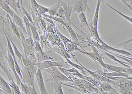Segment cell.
Here are the masks:
<instances>
[{"label":"cell","mask_w":132,"mask_h":94,"mask_svg":"<svg viewBox=\"0 0 132 94\" xmlns=\"http://www.w3.org/2000/svg\"><path fill=\"white\" fill-rule=\"evenodd\" d=\"M38 68L37 65L28 67L23 65L21 69L23 83L30 86H35L34 77Z\"/></svg>","instance_id":"obj_1"},{"label":"cell","mask_w":132,"mask_h":94,"mask_svg":"<svg viewBox=\"0 0 132 94\" xmlns=\"http://www.w3.org/2000/svg\"><path fill=\"white\" fill-rule=\"evenodd\" d=\"M45 71L49 74L50 78L47 80L46 82L50 81H58L62 82H69L73 83L75 81L72 79H70L63 73H62L58 67H51L45 69Z\"/></svg>","instance_id":"obj_2"},{"label":"cell","mask_w":132,"mask_h":94,"mask_svg":"<svg viewBox=\"0 0 132 94\" xmlns=\"http://www.w3.org/2000/svg\"><path fill=\"white\" fill-rule=\"evenodd\" d=\"M57 1L60 4V5L63 8V9L64 10L65 17L66 18V20L68 22L70 23L72 26H74L75 27L78 29V30H79L81 33H82L83 34H84L83 32L81 30H80L79 29H78L76 26L74 25V24L71 21V14H72V12H73V10L74 5L75 4L76 0H73L71 2H63L62 0H57Z\"/></svg>","instance_id":"obj_3"},{"label":"cell","mask_w":132,"mask_h":94,"mask_svg":"<svg viewBox=\"0 0 132 94\" xmlns=\"http://www.w3.org/2000/svg\"><path fill=\"white\" fill-rule=\"evenodd\" d=\"M92 9L89 7L88 4V0H76L74 5L73 12H76L78 13L81 12H86L90 13Z\"/></svg>","instance_id":"obj_4"},{"label":"cell","mask_w":132,"mask_h":94,"mask_svg":"<svg viewBox=\"0 0 132 94\" xmlns=\"http://www.w3.org/2000/svg\"><path fill=\"white\" fill-rule=\"evenodd\" d=\"M91 47L92 48V50H93V51L92 52L86 51L85 50H80L79 51L81 53H82L83 54L86 55L87 56L89 57L94 61H96L98 63H99V64H100L101 65V64L104 63V61H103L102 57L101 55L100 54V53L96 49V47H95L94 46L91 45Z\"/></svg>","instance_id":"obj_5"},{"label":"cell","mask_w":132,"mask_h":94,"mask_svg":"<svg viewBox=\"0 0 132 94\" xmlns=\"http://www.w3.org/2000/svg\"><path fill=\"white\" fill-rule=\"evenodd\" d=\"M35 76H36L37 83H38L41 94H48V92L47 91L46 88H45L44 81L42 70L38 67L37 71L36 72Z\"/></svg>","instance_id":"obj_6"},{"label":"cell","mask_w":132,"mask_h":94,"mask_svg":"<svg viewBox=\"0 0 132 94\" xmlns=\"http://www.w3.org/2000/svg\"><path fill=\"white\" fill-rule=\"evenodd\" d=\"M96 40L100 44L102 48L104 49V50H111L113 51L116 52H117L118 53H121V54L124 55H127V56H132V54L129 53V52L127 51L126 50L117 49L114 48V47H111V46H108V45H107L102 40H101V38L100 37L96 38Z\"/></svg>","instance_id":"obj_7"},{"label":"cell","mask_w":132,"mask_h":94,"mask_svg":"<svg viewBox=\"0 0 132 94\" xmlns=\"http://www.w3.org/2000/svg\"><path fill=\"white\" fill-rule=\"evenodd\" d=\"M6 58L7 59V61H8L9 66L11 68V70L13 73L15 77L16 81V83H17L18 85H20V82H21V80L20 79V77L17 73L16 70L15 69V63L13 58L12 57V55L8 51V56L6 57Z\"/></svg>","instance_id":"obj_8"},{"label":"cell","mask_w":132,"mask_h":94,"mask_svg":"<svg viewBox=\"0 0 132 94\" xmlns=\"http://www.w3.org/2000/svg\"><path fill=\"white\" fill-rule=\"evenodd\" d=\"M37 66L42 70H45L46 69L53 67H63L61 63L53 60H46L42 62H38Z\"/></svg>","instance_id":"obj_9"},{"label":"cell","mask_w":132,"mask_h":94,"mask_svg":"<svg viewBox=\"0 0 132 94\" xmlns=\"http://www.w3.org/2000/svg\"><path fill=\"white\" fill-rule=\"evenodd\" d=\"M6 58V57H5H5L2 54H2H1L0 66H1V68H2V70L5 72V73H6V75L9 78V81H10L13 79L12 77V76L10 73V69H11V68L7 61H7H5Z\"/></svg>","instance_id":"obj_10"},{"label":"cell","mask_w":132,"mask_h":94,"mask_svg":"<svg viewBox=\"0 0 132 94\" xmlns=\"http://www.w3.org/2000/svg\"><path fill=\"white\" fill-rule=\"evenodd\" d=\"M0 86L1 91L3 92L4 94H14L9 83L7 82L2 76H0Z\"/></svg>","instance_id":"obj_11"},{"label":"cell","mask_w":132,"mask_h":94,"mask_svg":"<svg viewBox=\"0 0 132 94\" xmlns=\"http://www.w3.org/2000/svg\"><path fill=\"white\" fill-rule=\"evenodd\" d=\"M6 16L7 17V18H8L9 20V23H10V26L12 32L14 34V35H15V36H16L20 40V41H21V37L20 34V30L17 27L16 24H15V23L14 22L13 19L12 20L11 19L9 14L6 13Z\"/></svg>","instance_id":"obj_12"},{"label":"cell","mask_w":132,"mask_h":94,"mask_svg":"<svg viewBox=\"0 0 132 94\" xmlns=\"http://www.w3.org/2000/svg\"><path fill=\"white\" fill-rule=\"evenodd\" d=\"M13 17L14 21L15 23V24H16L17 26H18L19 27H20V28L22 30L23 32H24V33L28 35L26 28V27H25V24H24L23 20L17 15L15 14V13L14 14L13 17Z\"/></svg>","instance_id":"obj_13"},{"label":"cell","mask_w":132,"mask_h":94,"mask_svg":"<svg viewBox=\"0 0 132 94\" xmlns=\"http://www.w3.org/2000/svg\"><path fill=\"white\" fill-rule=\"evenodd\" d=\"M101 65L103 68L107 69L109 71L111 72H121L127 73V68L123 67H118L114 65H111L110 64H106L104 62L101 64Z\"/></svg>","instance_id":"obj_14"},{"label":"cell","mask_w":132,"mask_h":94,"mask_svg":"<svg viewBox=\"0 0 132 94\" xmlns=\"http://www.w3.org/2000/svg\"><path fill=\"white\" fill-rule=\"evenodd\" d=\"M66 24H67L66 26V28L67 29L68 32L70 34L73 41H74V42L77 43L79 45V42L78 38V35L75 32V31L74 30V29L72 28V25L68 21L66 22Z\"/></svg>","instance_id":"obj_15"},{"label":"cell","mask_w":132,"mask_h":94,"mask_svg":"<svg viewBox=\"0 0 132 94\" xmlns=\"http://www.w3.org/2000/svg\"><path fill=\"white\" fill-rule=\"evenodd\" d=\"M102 0H98L97 5H96V9L94 15L93 17V21L91 22V23L94 27L97 28L98 23V19H99V14L100 6H101V3L102 2Z\"/></svg>","instance_id":"obj_16"},{"label":"cell","mask_w":132,"mask_h":94,"mask_svg":"<svg viewBox=\"0 0 132 94\" xmlns=\"http://www.w3.org/2000/svg\"><path fill=\"white\" fill-rule=\"evenodd\" d=\"M63 82L58 81H53L52 85L55 90L54 94H63V91L62 89V85Z\"/></svg>","instance_id":"obj_17"},{"label":"cell","mask_w":132,"mask_h":94,"mask_svg":"<svg viewBox=\"0 0 132 94\" xmlns=\"http://www.w3.org/2000/svg\"><path fill=\"white\" fill-rule=\"evenodd\" d=\"M78 17L81 23V27H87L89 29V30H90V26L89 24L87 21L86 13H85L84 12H81L78 13Z\"/></svg>","instance_id":"obj_18"},{"label":"cell","mask_w":132,"mask_h":94,"mask_svg":"<svg viewBox=\"0 0 132 94\" xmlns=\"http://www.w3.org/2000/svg\"><path fill=\"white\" fill-rule=\"evenodd\" d=\"M0 5L1 8L5 11L7 13L9 14L11 17H13L14 14L15 12L12 10V9L10 8V7L9 5L5 3L3 0H0Z\"/></svg>","instance_id":"obj_19"},{"label":"cell","mask_w":132,"mask_h":94,"mask_svg":"<svg viewBox=\"0 0 132 94\" xmlns=\"http://www.w3.org/2000/svg\"><path fill=\"white\" fill-rule=\"evenodd\" d=\"M104 53H105V54L107 55V56L108 57V58H110V59L112 60L113 61H116L117 62H118V63L120 64L121 65H123V66H124L125 68H129L130 67H131L130 65H129L127 63H126V62H122V61H120L119 59H118L117 58H116V56H114V55L111 54V53H110L109 52H107L104 51Z\"/></svg>","instance_id":"obj_20"},{"label":"cell","mask_w":132,"mask_h":94,"mask_svg":"<svg viewBox=\"0 0 132 94\" xmlns=\"http://www.w3.org/2000/svg\"><path fill=\"white\" fill-rule=\"evenodd\" d=\"M37 58L38 62H42L46 60H53V58L50 56L47 53H44L43 51L40 52H37Z\"/></svg>","instance_id":"obj_21"},{"label":"cell","mask_w":132,"mask_h":94,"mask_svg":"<svg viewBox=\"0 0 132 94\" xmlns=\"http://www.w3.org/2000/svg\"><path fill=\"white\" fill-rule=\"evenodd\" d=\"M100 86V88L103 90V91L104 92V93H108L113 88L111 86V85L109 83L104 81H101L99 82Z\"/></svg>","instance_id":"obj_22"},{"label":"cell","mask_w":132,"mask_h":94,"mask_svg":"<svg viewBox=\"0 0 132 94\" xmlns=\"http://www.w3.org/2000/svg\"><path fill=\"white\" fill-rule=\"evenodd\" d=\"M30 29L32 35L33 37L34 41H40V37L38 33V31L36 29V27L34 23H30Z\"/></svg>","instance_id":"obj_23"},{"label":"cell","mask_w":132,"mask_h":94,"mask_svg":"<svg viewBox=\"0 0 132 94\" xmlns=\"http://www.w3.org/2000/svg\"><path fill=\"white\" fill-rule=\"evenodd\" d=\"M44 17H46V18H48L51 19L52 20H53V21L57 22V23H59L60 24H61L62 25L66 27V22L63 19L61 18L60 17H56V16H53V15H47V14H44L43 15Z\"/></svg>","instance_id":"obj_24"},{"label":"cell","mask_w":132,"mask_h":94,"mask_svg":"<svg viewBox=\"0 0 132 94\" xmlns=\"http://www.w3.org/2000/svg\"><path fill=\"white\" fill-rule=\"evenodd\" d=\"M78 45H79L78 44L73 41L72 42L67 43L65 46L68 51L69 52H72L75 50H77L78 51H79L80 49L78 46Z\"/></svg>","instance_id":"obj_25"},{"label":"cell","mask_w":132,"mask_h":94,"mask_svg":"<svg viewBox=\"0 0 132 94\" xmlns=\"http://www.w3.org/2000/svg\"><path fill=\"white\" fill-rule=\"evenodd\" d=\"M65 58L66 59L67 61L70 65L74 67V68H77V69H78L80 70V71H81V72L83 73V74H84V75H85V76H86V74L87 72L86 71V70L84 69L81 66V65H79V64L78 65V64H75V63L74 62H72V61H71L68 58L66 57V56L65 57Z\"/></svg>","instance_id":"obj_26"},{"label":"cell","mask_w":132,"mask_h":94,"mask_svg":"<svg viewBox=\"0 0 132 94\" xmlns=\"http://www.w3.org/2000/svg\"><path fill=\"white\" fill-rule=\"evenodd\" d=\"M38 63L32 61L31 60L29 59L27 57H23L22 58V65H24L26 67L37 65Z\"/></svg>","instance_id":"obj_27"},{"label":"cell","mask_w":132,"mask_h":94,"mask_svg":"<svg viewBox=\"0 0 132 94\" xmlns=\"http://www.w3.org/2000/svg\"><path fill=\"white\" fill-rule=\"evenodd\" d=\"M60 6V4L58 2L54 5H53V6H51L50 8H49V10L48 12L49 15L55 16Z\"/></svg>","instance_id":"obj_28"},{"label":"cell","mask_w":132,"mask_h":94,"mask_svg":"<svg viewBox=\"0 0 132 94\" xmlns=\"http://www.w3.org/2000/svg\"><path fill=\"white\" fill-rule=\"evenodd\" d=\"M23 20L24 21L25 26L26 30L27 31L28 36L32 35L31 32V29H30V22L28 19L27 18V17H26L24 14L23 15Z\"/></svg>","instance_id":"obj_29"},{"label":"cell","mask_w":132,"mask_h":94,"mask_svg":"<svg viewBox=\"0 0 132 94\" xmlns=\"http://www.w3.org/2000/svg\"><path fill=\"white\" fill-rule=\"evenodd\" d=\"M9 81H10V83H9V85L10 86L12 91H13L14 94H21L17 83H15V82L14 81L13 79Z\"/></svg>","instance_id":"obj_30"},{"label":"cell","mask_w":132,"mask_h":94,"mask_svg":"<svg viewBox=\"0 0 132 94\" xmlns=\"http://www.w3.org/2000/svg\"><path fill=\"white\" fill-rule=\"evenodd\" d=\"M106 5H107V6L109 7V8H111V9L113 10L114 11H115L116 12H117L119 14V15H121L122 17H123V18H124L125 19H126L127 20H128V21H129L130 23H131L132 24V18L131 17H129L127 15H126L125 14L122 13V12H120V11L118 10L117 9H116L115 8L113 7L112 6H111V5H110L108 3H105Z\"/></svg>","instance_id":"obj_31"},{"label":"cell","mask_w":132,"mask_h":94,"mask_svg":"<svg viewBox=\"0 0 132 94\" xmlns=\"http://www.w3.org/2000/svg\"><path fill=\"white\" fill-rule=\"evenodd\" d=\"M108 74L114 77H128L129 74L127 73L121 72H111V73H107Z\"/></svg>","instance_id":"obj_32"},{"label":"cell","mask_w":132,"mask_h":94,"mask_svg":"<svg viewBox=\"0 0 132 94\" xmlns=\"http://www.w3.org/2000/svg\"><path fill=\"white\" fill-rule=\"evenodd\" d=\"M9 38H10L11 42L12 45V46L13 47V50L14 53H15V55L18 57L19 59L20 60V61L21 62V63L22 64V58H23V56L21 54V53L19 51L18 49L17 48L16 46L15 45V44L13 43V42L11 39L10 37H9Z\"/></svg>","instance_id":"obj_33"},{"label":"cell","mask_w":132,"mask_h":94,"mask_svg":"<svg viewBox=\"0 0 132 94\" xmlns=\"http://www.w3.org/2000/svg\"><path fill=\"white\" fill-rule=\"evenodd\" d=\"M63 85H64V86H66L69 87L73 88L74 89L77 90V91H78V92H80L81 93H82V94L89 93V92H88V91H87V90L83 89L80 88L79 87L75 86V85H72V84H65V83H63Z\"/></svg>","instance_id":"obj_34"},{"label":"cell","mask_w":132,"mask_h":94,"mask_svg":"<svg viewBox=\"0 0 132 94\" xmlns=\"http://www.w3.org/2000/svg\"><path fill=\"white\" fill-rule=\"evenodd\" d=\"M55 16L60 17L61 18L63 19L65 21H67L66 20V18L65 17L64 10L63 8L61 5L60 6V7L59 8L58 10V11H57V12H56V14Z\"/></svg>","instance_id":"obj_35"},{"label":"cell","mask_w":132,"mask_h":94,"mask_svg":"<svg viewBox=\"0 0 132 94\" xmlns=\"http://www.w3.org/2000/svg\"><path fill=\"white\" fill-rule=\"evenodd\" d=\"M49 8H46L45 7L42 6V5H39V7L38 9V14L39 16L42 17L44 14H45L46 12L48 13Z\"/></svg>","instance_id":"obj_36"},{"label":"cell","mask_w":132,"mask_h":94,"mask_svg":"<svg viewBox=\"0 0 132 94\" xmlns=\"http://www.w3.org/2000/svg\"><path fill=\"white\" fill-rule=\"evenodd\" d=\"M56 32H57V34H58V35L60 37V39L63 42V44H64L65 46H66V45L68 43H71V42H73L71 40H70L69 38H67L66 36H64L59 30H57Z\"/></svg>","instance_id":"obj_37"},{"label":"cell","mask_w":132,"mask_h":94,"mask_svg":"<svg viewBox=\"0 0 132 94\" xmlns=\"http://www.w3.org/2000/svg\"><path fill=\"white\" fill-rule=\"evenodd\" d=\"M85 80H86L88 81H89V82H90V83H92L93 85H94V86L96 87V88H100L99 82L96 79H94V78L92 77H88V76H86Z\"/></svg>","instance_id":"obj_38"},{"label":"cell","mask_w":132,"mask_h":94,"mask_svg":"<svg viewBox=\"0 0 132 94\" xmlns=\"http://www.w3.org/2000/svg\"><path fill=\"white\" fill-rule=\"evenodd\" d=\"M20 87H21V90L22 91L24 94H30V92L29 89L28 85L26 83H23V82L21 81L20 84Z\"/></svg>","instance_id":"obj_39"},{"label":"cell","mask_w":132,"mask_h":94,"mask_svg":"<svg viewBox=\"0 0 132 94\" xmlns=\"http://www.w3.org/2000/svg\"><path fill=\"white\" fill-rule=\"evenodd\" d=\"M130 88H120L119 89V92L120 94H132V92L131 91Z\"/></svg>","instance_id":"obj_40"},{"label":"cell","mask_w":132,"mask_h":94,"mask_svg":"<svg viewBox=\"0 0 132 94\" xmlns=\"http://www.w3.org/2000/svg\"><path fill=\"white\" fill-rule=\"evenodd\" d=\"M112 54L114 55V56L117 57L118 58H120L121 59H123L125 61H126L129 65H131V66H132V60L127 58H125L124 57H123L122 55L118 54H117V53H112Z\"/></svg>","instance_id":"obj_41"},{"label":"cell","mask_w":132,"mask_h":94,"mask_svg":"<svg viewBox=\"0 0 132 94\" xmlns=\"http://www.w3.org/2000/svg\"><path fill=\"white\" fill-rule=\"evenodd\" d=\"M34 49L36 52H40L43 51L39 42H38V41H35Z\"/></svg>","instance_id":"obj_42"},{"label":"cell","mask_w":132,"mask_h":94,"mask_svg":"<svg viewBox=\"0 0 132 94\" xmlns=\"http://www.w3.org/2000/svg\"><path fill=\"white\" fill-rule=\"evenodd\" d=\"M21 10L23 12V14H24L26 17H27V18L28 19V20H29V21H30V23H34L31 17L30 16V15L29 14L28 12H27V11L24 8L23 5H21Z\"/></svg>","instance_id":"obj_43"},{"label":"cell","mask_w":132,"mask_h":94,"mask_svg":"<svg viewBox=\"0 0 132 94\" xmlns=\"http://www.w3.org/2000/svg\"><path fill=\"white\" fill-rule=\"evenodd\" d=\"M32 8L35 11H38V9L39 7V4L36 2V0H30Z\"/></svg>","instance_id":"obj_44"},{"label":"cell","mask_w":132,"mask_h":94,"mask_svg":"<svg viewBox=\"0 0 132 94\" xmlns=\"http://www.w3.org/2000/svg\"><path fill=\"white\" fill-rule=\"evenodd\" d=\"M132 42V38L129 39V40H126V41H124L122 43H120V44H119L118 46H116V47H120V46H124L125 48H126V46L128 44H129V43H131Z\"/></svg>","instance_id":"obj_45"},{"label":"cell","mask_w":132,"mask_h":94,"mask_svg":"<svg viewBox=\"0 0 132 94\" xmlns=\"http://www.w3.org/2000/svg\"><path fill=\"white\" fill-rule=\"evenodd\" d=\"M29 89L30 94H38V93L36 91L35 86H28Z\"/></svg>","instance_id":"obj_46"},{"label":"cell","mask_w":132,"mask_h":94,"mask_svg":"<svg viewBox=\"0 0 132 94\" xmlns=\"http://www.w3.org/2000/svg\"><path fill=\"white\" fill-rule=\"evenodd\" d=\"M121 1L125 5H126L127 8H129V9L130 10V11L132 12V7L128 3V2H129V0H121Z\"/></svg>","instance_id":"obj_47"},{"label":"cell","mask_w":132,"mask_h":94,"mask_svg":"<svg viewBox=\"0 0 132 94\" xmlns=\"http://www.w3.org/2000/svg\"><path fill=\"white\" fill-rule=\"evenodd\" d=\"M44 20H46L47 21H48V22H50L51 24L54 25V22H53V20H52L51 19L48 18H46V17H44Z\"/></svg>","instance_id":"obj_48"},{"label":"cell","mask_w":132,"mask_h":94,"mask_svg":"<svg viewBox=\"0 0 132 94\" xmlns=\"http://www.w3.org/2000/svg\"><path fill=\"white\" fill-rule=\"evenodd\" d=\"M127 73L129 75H132V68L131 67L129 68H127Z\"/></svg>","instance_id":"obj_49"},{"label":"cell","mask_w":132,"mask_h":94,"mask_svg":"<svg viewBox=\"0 0 132 94\" xmlns=\"http://www.w3.org/2000/svg\"><path fill=\"white\" fill-rule=\"evenodd\" d=\"M120 78H122V79H127V80H129L130 81H132V77H119Z\"/></svg>","instance_id":"obj_50"},{"label":"cell","mask_w":132,"mask_h":94,"mask_svg":"<svg viewBox=\"0 0 132 94\" xmlns=\"http://www.w3.org/2000/svg\"><path fill=\"white\" fill-rule=\"evenodd\" d=\"M5 3H7L8 5H9V2H10V0H3Z\"/></svg>","instance_id":"obj_51"},{"label":"cell","mask_w":132,"mask_h":94,"mask_svg":"<svg viewBox=\"0 0 132 94\" xmlns=\"http://www.w3.org/2000/svg\"><path fill=\"white\" fill-rule=\"evenodd\" d=\"M126 50H132V49H126Z\"/></svg>","instance_id":"obj_52"},{"label":"cell","mask_w":132,"mask_h":94,"mask_svg":"<svg viewBox=\"0 0 132 94\" xmlns=\"http://www.w3.org/2000/svg\"><path fill=\"white\" fill-rule=\"evenodd\" d=\"M129 57H131V58H132V56H129Z\"/></svg>","instance_id":"obj_53"}]
</instances>
